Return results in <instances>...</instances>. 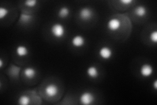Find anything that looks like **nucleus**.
<instances>
[{"mask_svg":"<svg viewBox=\"0 0 157 105\" xmlns=\"http://www.w3.org/2000/svg\"><path fill=\"white\" fill-rule=\"evenodd\" d=\"M86 73L87 76L90 78H97L99 76V71H98V68L94 65H91L89 66L86 71Z\"/></svg>","mask_w":157,"mask_h":105,"instance_id":"nucleus-10","label":"nucleus"},{"mask_svg":"<svg viewBox=\"0 0 157 105\" xmlns=\"http://www.w3.org/2000/svg\"><path fill=\"white\" fill-rule=\"evenodd\" d=\"M149 39L151 42L156 44L157 43V31L156 30L152 31L149 34Z\"/></svg>","mask_w":157,"mask_h":105,"instance_id":"nucleus-17","label":"nucleus"},{"mask_svg":"<svg viewBox=\"0 0 157 105\" xmlns=\"http://www.w3.org/2000/svg\"><path fill=\"white\" fill-rule=\"evenodd\" d=\"M37 71L36 70L31 67H28L24 68V74L26 78L28 79H32L36 76Z\"/></svg>","mask_w":157,"mask_h":105,"instance_id":"nucleus-12","label":"nucleus"},{"mask_svg":"<svg viewBox=\"0 0 157 105\" xmlns=\"http://www.w3.org/2000/svg\"><path fill=\"white\" fill-rule=\"evenodd\" d=\"M3 66V59L1 58L0 59V68H2Z\"/></svg>","mask_w":157,"mask_h":105,"instance_id":"nucleus-21","label":"nucleus"},{"mask_svg":"<svg viewBox=\"0 0 157 105\" xmlns=\"http://www.w3.org/2000/svg\"><path fill=\"white\" fill-rule=\"evenodd\" d=\"M45 93L48 97H55L58 93V87L55 83L48 84L45 89Z\"/></svg>","mask_w":157,"mask_h":105,"instance_id":"nucleus-8","label":"nucleus"},{"mask_svg":"<svg viewBox=\"0 0 157 105\" xmlns=\"http://www.w3.org/2000/svg\"><path fill=\"white\" fill-rule=\"evenodd\" d=\"M33 17L31 14L26 13H21L20 15L19 21L22 24H28L32 21Z\"/></svg>","mask_w":157,"mask_h":105,"instance_id":"nucleus-14","label":"nucleus"},{"mask_svg":"<svg viewBox=\"0 0 157 105\" xmlns=\"http://www.w3.org/2000/svg\"><path fill=\"white\" fill-rule=\"evenodd\" d=\"M17 55L19 57H26L29 54L28 48L24 45H18L15 49Z\"/></svg>","mask_w":157,"mask_h":105,"instance_id":"nucleus-9","label":"nucleus"},{"mask_svg":"<svg viewBox=\"0 0 157 105\" xmlns=\"http://www.w3.org/2000/svg\"><path fill=\"white\" fill-rule=\"evenodd\" d=\"M119 2L124 5H129L134 3V0H121V1H119Z\"/></svg>","mask_w":157,"mask_h":105,"instance_id":"nucleus-19","label":"nucleus"},{"mask_svg":"<svg viewBox=\"0 0 157 105\" xmlns=\"http://www.w3.org/2000/svg\"><path fill=\"white\" fill-rule=\"evenodd\" d=\"M153 88H154V89L156 90L157 89V80L156 79H155V80L154 81V82H153Z\"/></svg>","mask_w":157,"mask_h":105,"instance_id":"nucleus-20","label":"nucleus"},{"mask_svg":"<svg viewBox=\"0 0 157 105\" xmlns=\"http://www.w3.org/2000/svg\"><path fill=\"white\" fill-rule=\"evenodd\" d=\"M98 54L102 59L105 60V61H108L112 58L113 55V50L111 47L105 46L100 47L99 51H98Z\"/></svg>","mask_w":157,"mask_h":105,"instance_id":"nucleus-6","label":"nucleus"},{"mask_svg":"<svg viewBox=\"0 0 157 105\" xmlns=\"http://www.w3.org/2000/svg\"><path fill=\"white\" fill-rule=\"evenodd\" d=\"M93 13L92 9L88 7H84L80 9L79 13H78V16L81 20L83 21H88L93 17Z\"/></svg>","mask_w":157,"mask_h":105,"instance_id":"nucleus-4","label":"nucleus"},{"mask_svg":"<svg viewBox=\"0 0 157 105\" xmlns=\"http://www.w3.org/2000/svg\"><path fill=\"white\" fill-rule=\"evenodd\" d=\"M70 9L66 6L61 7L58 11V16L60 18H66L70 14Z\"/></svg>","mask_w":157,"mask_h":105,"instance_id":"nucleus-11","label":"nucleus"},{"mask_svg":"<svg viewBox=\"0 0 157 105\" xmlns=\"http://www.w3.org/2000/svg\"><path fill=\"white\" fill-rule=\"evenodd\" d=\"M95 101V96L92 92L85 91L82 92L79 97V101L81 104L90 105Z\"/></svg>","mask_w":157,"mask_h":105,"instance_id":"nucleus-2","label":"nucleus"},{"mask_svg":"<svg viewBox=\"0 0 157 105\" xmlns=\"http://www.w3.org/2000/svg\"><path fill=\"white\" fill-rule=\"evenodd\" d=\"M154 73V67L151 64L144 63L140 68V74L142 77L149 78Z\"/></svg>","mask_w":157,"mask_h":105,"instance_id":"nucleus-3","label":"nucleus"},{"mask_svg":"<svg viewBox=\"0 0 157 105\" xmlns=\"http://www.w3.org/2000/svg\"><path fill=\"white\" fill-rule=\"evenodd\" d=\"M37 3V1L36 0H27V1L24 2L25 6L29 7H35Z\"/></svg>","mask_w":157,"mask_h":105,"instance_id":"nucleus-18","label":"nucleus"},{"mask_svg":"<svg viewBox=\"0 0 157 105\" xmlns=\"http://www.w3.org/2000/svg\"><path fill=\"white\" fill-rule=\"evenodd\" d=\"M50 32L52 36L56 39H62L65 36L66 29L64 25L60 22L54 23L50 28Z\"/></svg>","mask_w":157,"mask_h":105,"instance_id":"nucleus-1","label":"nucleus"},{"mask_svg":"<svg viewBox=\"0 0 157 105\" xmlns=\"http://www.w3.org/2000/svg\"><path fill=\"white\" fill-rule=\"evenodd\" d=\"M134 13L138 17H144L147 14V9L144 6H138L135 9Z\"/></svg>","mask_w":157,"mask_h":105,"instance_id":"nucleus-13","label":"nucleus"},{"mask_svg":"<svg viewBox=\"0 0 157 105\" xmlns=\"http://www.w3.org/2000/svg\"><path fill=\"white\" fill-rule=\"evenodd\" d=\"M9 13V9L6 7H0V19H3L6 18Z\"/></svg>","mask_w":157,"mask_h":105,"instance_id":"nucleus-16","label":"nucleus"},{"mask_svg":"<svg viewBox=\"0 0 157 105\" xmlns=\"http://www.w3.org/2000/svg\"><path fill=\"white\" fill-rule=\"evenodd\" d=\"M71 43L75 48H81L86 44V39L82 35L77 34L71 38Z\"/></svg>","mask_w":157,"mask_h":105,"instance_id":"nucleus-7","label":"nucleus"},{"mask_svg":"<svg viewBox=\"0 0 157 105\" xmlns=\"http://www.w3.org/2000/svg\"><path fill=\"white\" fill-rule=\"evenodd\" d=\"M121 23L119 19L115 17H112L108 20L106 24V27L108 29V30L111 32H116L119 30L121 28Z\"/></svg>","mask_w":157,"mask_h":105,"instance_id":"nucleus-5","label":"nucleus"},{"mask_svg":"<svg viewBox=\"0 0 157 105\" xmlns=\"http://www.w3.org/2000/svg\"><path fill=\"white\" fill-rule=\"evenodd\" d=\"M30 103V99L28 96L23 95H21L19 97L18 99V103L21 105H28Z\"/></svg>","mask_w":157,"mask_h":105,"instance_id":"nucleus-15","label":"nucleus"}]
</instances>
